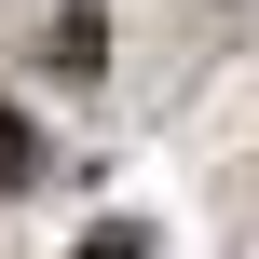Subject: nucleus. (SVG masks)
Here are the masks:
<instances>
[{
    "instance_id": "nucleus-1",
    "label": "nucleus",
    "mask_w": 259,
    "mask_h": 259,
    "mask_svg": "<svg viewBox=\"0 0 259 259\" xmlns=\"http://www.w3.org/2000/svg\"><path fill=\"white\" fill-rule=\"evenodd\" d=\"M27 164H41V137H27V109L0 96V191H27Z\"/></svg>"
}]
</instances>
